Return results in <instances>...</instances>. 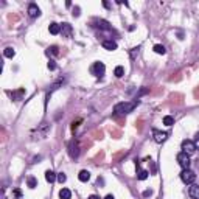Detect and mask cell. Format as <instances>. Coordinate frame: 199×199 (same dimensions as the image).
Masks as SVG:
<instances>
[{
    "label": "cell",
    "instance_id": "6da1fadb",
    "mask_svg": "<svg viewBox=\"0 0 199 199\" xmlns=\"http://www.w3.org/2000/svg\"><path fill=\"white\" fill-rule=\"evenodd\" d=\"M137 104H139V101H137V100H135V101H132V103L122 101V103H117V104H115L114 112H115V114H118V115H126V114L132 112V111H134V108H135Z\"/></svg>",
    "mask_w": 199,
    "mask_h": 199
},
{
    "label": "cell",
    "instance_id": "7a4b0ae2",
    "mask_svg": "<svg viewBox=\"0 0 199 199\" xmlns=\"http://www.w3.org/2000/svg\"><path fill=\"white\" fill-rule=\"evenodd\" d=\"M180 179H182V182H184V184L191 185V184L194 182V179H196V174H194V171H191L190 168H188V170H182V173H180Z\"/></svg>",
    "mask_w": 199,
    "mask_h": 199
},
{
    "label": "cell",
    "instance_id": "3957f363",
    "mask_svg": "<svg viewBox=\"0 0 199 199\" xmlns=\"http://www.w3.org/2000/svg\"><path fill=\"white\" fill-rule=\"evenodd\" d=\"M177 162H179V165L182 166V170H188V168H190V163H191V162H190V156H188L187 153H184V151L177 154Z\"/></svg>",
    "mask_w": 199,
    "mask_h": 199
},
{
    "label": "cell",
    "instance_id": "277c9868",
    "mask_svg": "<svg viewBox=\"0 0 199 199\" xmlns=\"http://www.w3.org/2000/svg\"><path fill=\"white\" fill-rule=\"evenodd\" d=\"M182 149H184V153H187L190 156V154H194V151L197 148H196V145H194L193 140H184L182 142Z\"/></svg>",
    "mask_w": 199,
    "mask_h": 199
},
{
    "label": "cell",
    "instance_id": "5b68a950",
    "mask_svg": "<svg viewBox=\"0 0 199 199\" xmlns=\"http://www.w3.org/2000/svg\"><path fill=\"white\" fill-rule=\"evenodd\" d=\"M104 70H106V67H104L103 62H95V64L92 65V73H93L95 76H98V78H101V76L104 75Z\"/></svg>",
    "mask_w": 199,
    "mask_h": 199
},
{
    "label": "cell",
    "instance_id": "8992f818",
    "mask_svg": "<svg viewBox=\"0 0 199 199\" xmlns=\"http://www.w3.org/2000/svg\"><path fill=\"white\" fill-rule=\"evenodd\" d=\"M69 154H70L72 159H76V157L79 156V145H78L76 140H72V142L69 143Z\"/></svg>",
    "mask_w": 199,
    "mask_h": 199
},
{
    "label": "cell",
    "instance_id": "52a82bcc",
    "mask_svg": "<svg viewBox=\"0 0 199 199\" xmlns=\"http://www.w3.org/2000/svg\"><path fill=\"white\" fill-rule=\"evenodd\" d=\"M153 137H154V140H156L157 143H163V142L166 140L168 134H166V132H163V131H157V129H154V131H153Z\"/></svg>",
    "mask_w": 199,
    "mask_h": 199
},
{
    "label": "cell",
    "instance_id": "ba28073f",
    "mask_svg": "<svg viewBox=\"0 0 199 199\" xmlns=\"http://www.w3.org/2000/svg\"><path fill=\"white\" fill-rule=\"evenodd\" d=\"M188 194H190L191 199H199V185L191 184L190 188H188Z\"/></svg>",
    "mask_w": 199,
    "mask_h": 199
},
{
    "label": "cell",
    "instance_id": "9c48e42d",
    "mask_svg": "<svg viewBox=\"0 0 199 199\" xmlns=\"http://www.w3.org/2000/svg\"><path fill=\"white\" fill-rule=\"evenodd\" d=\"M28 14H30V17H38V16H41V10H39V7H38V5H34V3H31V5L28 7Z\"/></svg>",
    "mask_w": 199,
    "mask_h": 199
},
{
    "label": "cell",
    "instance_id": "30bf717a",
    "mask_svg": "<svg viewBox=\"0 0 199 199\" xmlns=\"http://www.w3.org/2000/svg\"><path fill=\"white\" fill-rule=\"evenodd\" d=\"M61 33H62V36L70 38V36H72V27H70L69 24H62V27H61Z\"/></svg>",
    "mask_w": 199,
    "mask_h": 199
},
{
    "label": "cell",
    "instance_id": "8fae6325",
    "mask_svg": "<svg viewBox=\"0 0 199 199\" xmlns=\"http://www.w3.org/2000/svg\"><path fill=\"white\" fill-rule=\"evenodd\" d=\"M48 31H50L51 34H58V33H61V25L56 24V22H51L50 27H48Z\"/></svg>",
    "mask_w": 199,
    "mask_h": 199
},
{
    "label": "cell",
    "instance_id": "7c38bea8",
    "mask_svg": "<svg viewBox=\"0 0 199 199\" xmlns=\"http://www.w3.org/2000/svg\"><path fill=\"white\" fill-rule=\"evenodd\" d=\"M106 50H117V42H114V41H103V44H101Z\"/></svg>",
    "mask_w": 199,
    "mask_h": 199
},
{
    "label": "cell",
    "instance_id": "4fadbf2b",
    "mask_svg": "<svg viewBox=\"0 0 199 199\" xmlns=\"http://www.w3.org/2000/svg\"><path fill=\"white\" fill-rule=\"evenodd\" d=\"M58 179V174H55L51 170H48V171H45V180L47 182H50V184H53L55 180Z\"/></svg>",
    "mask_w": 199,
    "mask_h": 199
},
{
    "label": "cell",
    "instance_id": "5bb4252c",
    "mask_svg": "<svg viewBox=\"0 0 199 199\" xmlns=\"http://www.w3.org/2000/svg\"><path fill=\"white\" fill-rule=\"evenodd\" d=\"M78 179H79L81 182H87V180L90 179V173H89L87 170H81L79 174H78Z\"/></svg>",
    "mask_w": 199,
    "mask_h": 199
},
{
    "label": "cell",
    "instance_id": "9a60e30c",
    "mask_svg": "<svg viewBox=\"0 0 199 199\" xmlns=\"http://www.w3.org/2000/svg\"><path fill=\"white\" fill-rule=\"evenodd\" d=\"M59 197H61V199H70V197H72V191H70L69 188H61Z\"/></svg>",
    "mask_w": 199,
    "mask_h": 199
},
{
    "label": "cell",
    "instance_id": "2e32d148",
    "mask_svg": "<svg viewBox=\"0 0 199 199\" xmlns=\"http://www.w3.org/2000/svg\"><path fill=\"white\" fill-rule=\"evenodd\" d=\"M95 27L101 28V30H111V27H109V24L106 20H96V25Z\"/></svg>",
    "mask_w": 199,
    "mask_h": 199
},
{
    "label": "cell",
    "instance_id": "e0dca14e",
    "mask_svg": "<svg viewBox=\"0 0 199 199\" xmlns=\"http://www.w3.org/2000/svg\"><path fill=\"white\" fill-rule=\"evenodd\" d=\"M148 176H149V173L146 170H139V173H137V179L139 180H145Z\"/></svg>",
    "mask_w": 199,
    "mask_h": 199
},
{
    "label": "cell",
    "instance_id": "ac0fdd59",
    "mask_svg": "<svg viewBox=\"0 0 199 199\" xmlns=\"http://www.w3.org/2000/svg\"><path fill=\"white\" fill-rule=\"evenodd\" d=\"M3 55H5L7 58H14L16 51H14V48H13V47H7V48H5V51H3Z\"/></svg>",
    "mask_w": 199,
    "mask_h": 199
},
{
    "label": "cell",
    "instance_id": "d6986e66",
    "mask_svg": "<svg viewBox=\"0 0 199 199\" xmlns=\"http://www.w3.org/2000/svg\"><path fill=\"white\" fill-rule=\"evenodd\" d=\"M114 75H115L117 78H122V76L125 75V69H123L122 65H117V67H115V70H114Z\"/></svg>",
    "mask_w": 199,
    "mask_h": 199
},
{
    "label": "cell",
    "instance_id": "ffe728a7",
    "mask_svg": "<svg viewBox=\"0 0 199 199\" xmlns=\"http://www.w3.org/2000/svg\"><path fill=\"white\" fill-rule=\"evenodd\" d=\"M27 185H28L30 188H36V185H38V180H36V177L30 176V177L27 179Z\"/></svg>",
    "mask_w": 199,
    "mask_h": 199
},
{
    "label": "cell",
    "instance_id": "44dd1931",
    "mask_svg": "<svg viewBox=\"0 0 199 199\" xmlns=\"http://www.w3.org/2000/svg\"><path fill=\"white\" fill-rule=\"evenodd\" d=\"M154 51H156L157 55H165V53H166V50H165V47H163V45H160V44H157V45H154Z\"/></svg>",
    "mask_w": 199,
    "mask_h": 199
},
{
    "label": "cell",
    "instance_id": "7402d4cb",
    "mask_svg": "<svg viewBox=\"0 0 199 199\" xmlns=\"http://www.w3.org/2000/svg\"><path fill=\"white\" fill-rule=\"evenodd\" d=\"M163 125H166V126H171V125H174V118H173L171 115H166V117H163Z\"/></svg>",
    "mask_w": 199,
    "mask_h": 199
},
{
    "label": "cell",
    "instance_id": "603a6c76",
    "mask_svg": "<svg viewBox=\"0 0 199 199\" xmlns=\"http://www.w3.org/2000/svg\"><path fill=\"white\" fill-rule=\"evenodd\" d=\"M50 53H51V55H58V53H59V51H58V47H56V45L50 47V48L47 50V55H50Z\"/></svg>",
    "mask_w": 199,
    "mask_h": 199
},
{
    "label": "cell",
    "instance_id": "cb8c5ba5",
    "mask_svg": "<svg viewBox=\"0 0 199 199\" xmlns=\"http://www.w3.org/2000/svg\"><path fill=\"white\" fill-rule=\"evenodd\" d=\"M65 180H67V176H65L64 173H59V174H58V182H59V184H64Z\"/></svg>",
    "mask_w": 199,
    "mask_h": 199
},
{
    "label": "cell",
    "instance_id": "d4e9b609",
    "mask_svg": "<svg viewBox=\"0 0 199 199\" xmlns=\"http://www.w3.org/2000/svg\"><path fill=\"white\" fill-rule=\"evenodd\" d=\"M47 67H48L50 70H55V69H56V64H55V61H53V59H50V61H48V64H47Z\"/></svg>",
    "mask_w": 199,
    "mask_h": 199
},
{
    "label": "cell",
    "instance_id": "484cf974",
    "mask_svg": "<svg viewBox=\"0 0 199 199\" xmlns=\"http://www.w3.org/2000/svg\"><path fill=\"white\" fill-rule=\"evenodd\" d=\"M14 196H16V199H20V197H22V193H20V190H14Z\"/></svg>",
    "mask_w": 199,
    "mask_h": 199
},
{
    "label": "cell",
    "instance_id": "4316f807",
    "mask_svg": "<svg viewBox=\"0 0 199 199\" xmlns=\"http://www.w3.org/2000/svg\"><path fill=\"white\" fill-rule=\"evenodd\" d=\"M151 194H153L151 190H145V191H143V196H145V197H148V196H151Z\"/></svg>",
    "mask_w": 199,
    "mask_h": 199
},
{
    "label": "cell",
    "instance_id": "83f0119b",
    "mask_svg": "<svg viewBox=\"0 0 199 199\" xmlns=\"http://www.w3.org/2000/svg\"><path fill=\"white\" fill-rule=\"evenodd\" d=\"M96 184H98V185H103V184H104V179H103V177H98Z\"/></svg>",
    "mask_w": 199,
    "mask_h": 199
},
{
    "label": "cell",
    "instance_id": "f1b7e54d",
    "mask_svg": "<svg viewBox=\"0 0 199 199\" xmlns=\"http://www.w3.org/2000/svg\"><path fill=\"white\" fill-rule=\"evenodd\" d=\"M194 145H196V148L199 146V132L196 134V140H194Z\"/></svg>",
    "mask_w": 199,
    "mask_h": 199
},
{
    "label": "cell",
    "instance_id": "f546056e",
    "mask_svg": "<svg viewBox=\"0 0 199 199\" xmlns=\"http://www.w3.org/2000/svg\"><path fill=\"white\" fill-rule=\"evenodd\" d=\"M73 16H76V17L79 16V8H75V10H73Z\"/></svg>",
    "mask_w": 199,
    "mask_h": 199
},
{
    "label": "cell",
    "instance_id": "4dcf8cb0",
    "mask_svg": "<svg viewBox=\"0 0 199 199\" xmlns=\"http://www.w3.org/2000/svg\"><path fill=\"white\" fill-rule=\"evenodd\" d=\"M78 123H79V122H76V123L73 122V123H72V129H73V131H75V129L78 128Z\"/></svg>",
    "mask_w": 199,
    "mask_h": 199
},
{
    "label": "cell",
    "instance_id": "1f68e13d",
    "mask_svg": "<svg viewBox=\"0 0 199 199\" xmlns=\"http://www.w3.org/2000/svg\"><path fill=\"white\" fill-rule=\"evenodd\" d=\"M89 199H100V197H98L96 194H90V196H89Z\"/></svg>",
    "mask_w": 199,
    "mask_h": 199
},
{
    "label": "cell",
    "instance_id": "d6a6232c",
    "mask_svg": "<svg viewBox=\"0 0 199 199\" xmlns=\"http://www.w3.org/2000/svg\"><path fill=\"white\" fill-rule=\"evenodd\" d=\"M104 199H115V197H114V194H108Z\"/></svg>",
    "mask_w": 199,
    "mask_h": 199
}]
</instances>
